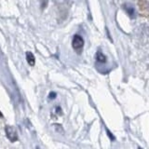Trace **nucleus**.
Returning a JSON list of instances; mask_svg holds the SVG:
<instances>
[{
    "instance_id": "4",
    "label": "nucleus",
    "mask_w": 149,
    "mask_h": 149,
    "mask_svg": "<svg viewBox=\"0 0 149 149\" xmlns=\"http://www.w3.org/2000/svg\"><path fill=\"white\" fill-rule=\"evenodd\" d=\"M26 60H27V63H29L31 66H34L36 63V60H35V56L33 55L31 51H27L26 52Z\"/></svg>"
},
{
    "instance_id": "3",
    "label": "nucleus",
    "mask_w": 149,
    "mask_h": 149,
    "mask_svg": "<svg viewBox=\"0 0 149 149\" xmlns=\"http://www.w3.org/2000/svg\"><path fill=\"white\" fill-rule=\"evenodd\" d=\"M72 46L74 49H80L83 48L84 46V40L82 38V36L76 35L73 37V41H72Z\"/></svg>"
},
{
    "instance_id": "5",
    "label": "nucleus",
    "mask_w": 149,
    "mask_h": 149,
    "mask_svg": "<svg viewBox=\"0 0 149 149\" xmlns=\"http://www.w3.org/2000/svg\"><path fill=\"white\" fill-rule=\"evenodd\" d=\"M96 60H97L99 63H104L106 62V57L104 56V53L101 52V51H97V53H96Z\"/></svg>"
},
{
    "instance_id": "7",
    "label": "nucleus",
    "mask_w": 149,
    "mask_h": 149,
    "mask_svg": "<svg viewBox=\"0 0 149 149\" xmlns=\"http://www.w3.org/2000/svg\"><path fill=\"white\" fill-rule=\"evenodd\" d=\"M57 96V94H56L55 92H50L49 93V97L50 98V99H54V98Z\"/></svg>"
},
{
    "instance_id": "1",
    "label": "nucleus",
    "mask_w": 149,
    "mask_h": 149,
    "mask_svg": "<svg viewBox=\"0 0 149 149\" xmlns=\"http://www.w3.org/2000/svg\"><path fill=\"white\" fill-rule=\"evenodd\" d=\"M139 11L144 17L149 16V0H139Z\"/></svg>"
},
{
    "instance_id": "2",
    "label": "nucleus",
    "mask_w": 149,
    "mask_h": 149,
    "mask_svg": "<svg viewBox=\"0 0 149 149\" xmlns=\"http://www.w3.org/2000/svg\"><path fill=\"white\" fill-rule=\"evenodd\" d=\"M5 130H6L7 137L8 138L9 141H11V142L17 141L18 140V133H17L16 129L14 128L13 126H7Z\"/></svg>"
},
{
    "instance_id": "6",
    "label": "nucleus",
    "mask_w": 149,
    "mask_h": 149,
    "mask_svg": "<svg viewBox=\"0 0 149 149\" xmlns=\"http://www.w3.org/2000/svg\"><path fill=\"white\" fill-rule=\"evenodd\" d=\"M49 0H41V8H46L47 6H48Z\"/></svg>"
},
{
    "instance_id": "8",
    "label": "nucleus",
    "mask_w": 149,
    "mask_h": 149,
    "mask_svg": "<svg viewBox=\"0 0 149 149\" xmlns=\"http://www.w3.org/2000/svg\"><path fill=\"white\" fill-rule=\"evenodd\" d=\"M2 116H3V115H2L1 112H0V118H2Z\"/></svg>"
}]
</instances>
